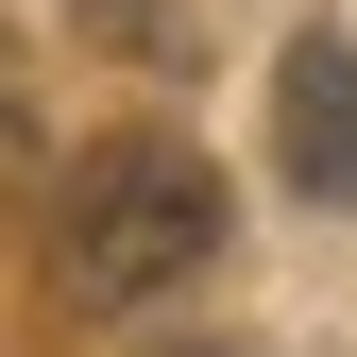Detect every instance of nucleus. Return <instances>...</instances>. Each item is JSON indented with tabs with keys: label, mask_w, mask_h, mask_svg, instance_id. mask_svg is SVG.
Wrapping results in <instances>:
<instances>
[{
	"label": "nucleus",
	"mask_w": 357,
	"mask_h": 357,
	"mask_svg": "<svg viewBox=\"0 0 357 357\" xmlns=\"http://www.w3.org/2000/svg\"><path fill=\"white\" fill-rule=\"evenodd\" d=\"M273 170L306 204H357V52L340 34H289V68H273Z\"/></svg>",
	"instance_id": "obj_2"
},
{
	"label": "nucleus",
	"mask_w": 357,
	"mask_h": 357,
	"mask_svg": "<svg viewBox=\"0 0 357 357\" xmlns=\"http://www.w3.org/2000/svg\"><path fill=\"white\" fill-rule=\"evenodd\" d=\"M0 137H17V68H0Z\"/></svg>",
	"instance_id": "obj_4"
},
{
	"label": "nucleus",
	"mask_w": 357,
	"mask_h": 357,
	"mask_svg": "<svg viewBox=\"0 0 357 357\" xmlns=\"http://www.w3.org/2000/svg\"><path fill=\"white\" fill-rule=\"evenodd\" d=\"M68 289L85 306H153V289H188V273H221V170L188 153V137H102L68 170Z\"/></svg>",
	"instance_id": "obj_1"
},
{
	"label": "nucleus",
	"mask_w": 357,
	"mask_h": 357,
	"mask_svg": "<svg viewBox=\"0 0 357 357\" xmlns=\"http://www.w3.org/2000/svg\"><path fill=\"white\" fill-rule=\"evenodd\" d=\"M68 17L102 34V52H137V68H188V52H204V17H188V0H68Z\"/></svg>",
	"instance_id": "obj_3"
}]
</instances>
